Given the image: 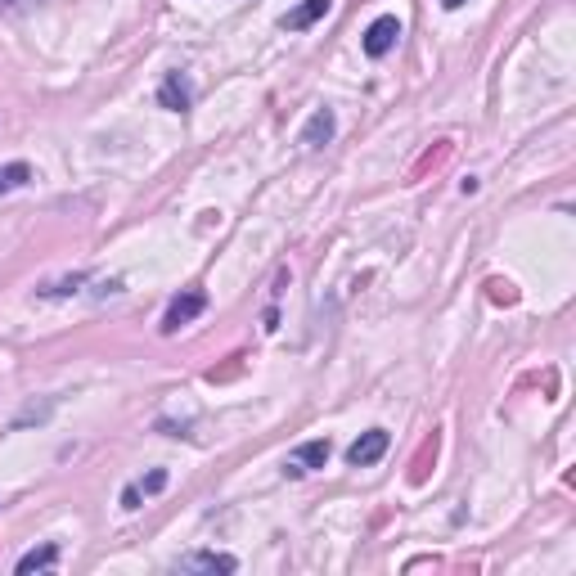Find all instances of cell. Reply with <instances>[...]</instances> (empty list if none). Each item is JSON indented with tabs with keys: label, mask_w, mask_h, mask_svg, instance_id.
I'll return each mask as SVG.
<instances>
[{
	"label": "cell",
	"mask_w": 576,
	"mask_h": 576,
	"mask_svg": "<svg viewBox=\"0 0 576 576\" xmlns=\"http://www.w3.org/2000/svg\"><path fill=\"white\" fill-rule=\"evenodd\" d=\"M54 563H59V549H54V545H41V549H27V554L23 558H18V572H41V567H54Z\"/></svg>",
	"instance_id": "9"
},
{
	"label": "cell",
	"mask_w": 576,
	"mask_h": 576,
	"mask_svg": "<svg viewBox=\"0 0 576 576\" xmlns=\"http://www.w3.org/2000/svg\"><path fill=\"white\" fill-rule=\"evenodd\" d=\"M158 104H162V108H171V113H185V108H189V81L180 77V72H167V77H162V86H158Z\"/></svg>",
	"instance_id": "7"
},
{
	"label": "cell",
	"mask_w": 576,
	"mask_h": 576,
	"mask_svg": "<svg viewBox=\"0 0 576 576\" xmlns=\"http://www.w3.org/2000/svg\"><path fill=\"white\" fill-rule=\"evenodd\" d=\"M329 140H333V113L329 108H315L311 122L302 126V144L306 149H320V144H329Z\"/></svg>",
	"instance_id": "8"
},
{
	"label": "cell",
	"mask_w": 576,
	"mask_h": 576,
	"mask_svg": "<svg viewBox=\"0 0 576 576\" xmlns=\"http://www.w3.org/2000/svg\"><path fill=\"white\" fill-rule=\"evenodd\" d=\"M329 455H333V446H329V441H302V446H297L293 450V455H288L284 459V473L288 477H302V473H311V468H324V464H329Z\"/></svg>",
	"instance_id": "3"
},
{
	"label": "cell",
	"mask_w": 576,
	"mask_h": 576,
	"mask_svg": "<svg viewBox=\"0 0 576 576\" xmlns=\"http://www.w3.org/2000/svg\"><path fill=\"white\" fill-rule=\"evenodd\" d=\"M162 486H167V473H162V468H153V473L140 482V491H144V495H153V491H162Z\"/></svg>",
	"instance_id": "11"
},
{
	"label": "cell",
	"mask_w": 576,
	"mask_h": 576,
	"mask_svg": "<svg viewBox=\"0 0 576 576\" xmlns=\"http://www.w3.org/2000/svg\"><path fill=\"white\" fill-rule=\"evenodd\" d=\"M23 5H36V0H0V9H23Z\"/></svg>",
	"instance_id": "13"
},
{
	"label": "cell",
	"mask_w": 576,
	"mask_h": 576,
	"mask_svg": "<svg viewBox=\"0 0 576 576\" xmlns=\"http://www.w3.org/2000/svg\"><path fill=\"white\" fill-rule=\"evenodd\" d=\"M459 5H464V0H441V9H459Z\"/></svg>",
	"instance_id": "14"
},
{
	"label": "cell",
	"mask_w": 576,
	"mask_h": 576,
	"mask_svg": "<svg viewBox=\"0 0 576 576\" xmlns=\"http://www.w3.org/2000/svg\"><path fill=\"white\" fill-rule=\"evenodd\" d=\"M387 441H392V437H387L383 428L360 432V437L347 446V464H351V468H369V464H378V459L387 455Z\"/></svg>",
	"instance_id": "1"
},
{
	"label": "cell",
	"mask_w": 576,
	"mask_h": 576,
	"mask_svg": "<svg viewBox=\"0 0 576 576\" xmlns=\"http://www.w3.org/2000/svg\"><path fill=\"white\" fill-rule=\"evenodd\" d=\"M203 311H207V293H198V288H189V293L171 297L167 315H162V333H176L180 324H189L194 315H203Z\"/></svg>",
	"instance_id": "2"
},
{
	"label": "cell",
	"mask_w": 576,
	"mask_h": 576,
	"mask_svg": "<svg viewBox=\"0 0 576 576\" xmlns=\"http://www.w3.org/2000/svg\"><path fill=\"white\" fill-rule=\"evenodd\" d=\"M329 9H333V0H302L297 9H288V14L279 18V27H284V32H306V27L320 23Z\"/></svg>",
	"instance_id": "5"
},
{
	"label": "cell",
	"mask_w": 576,
	"mask_h": 576,
	"mask_svg": "<svg viewBox=\"0 0 576 576\" xmlns=\"http://www.w3.org/2000/svg\"><path fill=\"white\" fill-rule=\"evenodd\" d=\"M176 567H180V572H234V567H239V558H234V554H212V549H203V554H185Z\"/></svg>",
	"instance_id": "6"
},
{
	"label": "cell",
	"mask_w": 576,
	"mask_h": 576,
	"mask_svg": "<svg viewBox=\"0 0 576 576\" xmlns=\"http://www.w3.org/2000/svg\"><path fill=\"white\" fill-rule=\"evenodd\" d=\"M396 36H401V23H396L392 14H383V18H374V23L365 27V41L360 45H365L369 59H383V54L396 45Z\"/></svg>",
	"instance_id": "4"
},
{
	"label": "cell",
	"mask_w": 576,
	"mask_h": 576,
	"mask_svg": "<svg viewBox=\"0 0 576 576\" xmlns=\"http://www.w3.org/2000/svg\"><path fill=\"white\" fill-rule=\"evenodd\" d=\"M122 509H140V486H126L122 491Z\"/></svg>",
	"instance_id": "12"
},
{
	"label": "cell",
	"mask_w": 576,
	"mask_h": 576,
	"mask_svg": "<svg viewBox=\"0 0 576 576\" xmlns=\"http://www.w3.org/2000/svg\"><path fill=\"white\" fill-rule=\"evenodd\" d=\"M27 180H32V167H27V162H14V167L0 171V189H18V185H27Z\"/></svg>",
	"instance_id": "10"
}]
</instances>
